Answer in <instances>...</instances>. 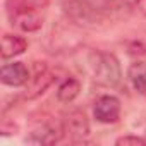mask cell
I'll return each mask as SVG.
<instances>
[{
    "label": "cell",
    "instance_id": "cell-7",
    "mask_svg": "<svg viewBox=\"0 0 146 146\" xmlns=\"http://www.w3.org/2000/svg\"><path fill=\"white\" fill-rule=\"evenodd\" d=\"M28 48V40L24 36H19V35H11V33H5L2 36V58L4 60H9V58H14L21 53H24Z\"/></svg>",
    "mask_w": 146,
    "mask_h": 146
},
{
    "label": "cell",
    "instance_id": "cell-11",
    "mask_svg": "<svg viewBox=\"0 0 146 146\" xmlns=\"http://www.w3.org/2000/svg\"><path fill=\"white\" fill-rule=\"evenodd\" d=\"M11 23L14 26H17L19 29H23V31L33 33V31H36V29L41 28L43 19H41V16L38 12H33V14H24V16L14 17V19H11Z\"/></svg>",
    "mask_w": 146,
    "mask_h": 146
},
{
    "label": "cell",
    "instance_id": "cell-8",
    "mask_svg": "<svg viewBox=\"0 0 146 146\" xmlns=\"http://www.w3.org/2000/svg\"><path fill=\"white\" fill-rule=\"evenodd\" d=\"M62 132H64L62 127L57 129L52 124H43V125H40L38 129L33 131L29 141L31 143H36V144H55V143L60 141Z\"/></svg>",
    "mask_w": 146,
    "mask_h": 146
},
{
    "label": "cell",
    "instance_id": "cell-9",
    "mask_svg": "<svg viewBox=\"0 0 146 146\" xmlns=\"http://www.w3.org/2000/svg\"><path fill=\"white\" fill-rule=\"evenodd\" d=\"M127 78L137 93L146 95V62L137 60V62L131 64L129 70H127Z\"/></svg>",
    "mask_w": 146,
    "mask_h": 146
},
{
    "label": "cell",
    "instance_id": "cell-4",
    "mask_svg": "<svg viewBox=\"0 0 146 146\" xmlns=\"http://www.w3.org/2000/svg\"><path fill=\"white\" fill-rule=\"evenodd\" d=\"M53 83V74L41 64H36V70L35 74L29 78L28 84H26V93H24V98L28 100H35L38 98L40 95H43L50 84Z\"/></svg>",
    "mask_w": 146,
    "mask_h": 146
},
{
    "label": "cell",
    "instance_id": "cell-6",
    "mask_svg": "<svg viewBox=\"0 0 146 146\" xmlns=\"http://www.w3.org/2000/svg\"><path fill=\"white\" fill-rule=\"evenodd\" d=\"M48 5V0H7L5 9L9 19L24 16V14H33Z\"/></svg>",
    "mask_w": 146,
    "mask_h": 146
},
{
    "label": "cell",
    "instance_id": "cell-5",
    "mask_svg": "<svg viewBox=\"0 0 146 146\" xmlns=\"http://www.w3.org/2000/svg\"><path fill=\"white\" fill-rule=\"evenodd\" d=\"M29 78H31V72L23 62L4 64L2 69H0V81L5 86H12V88L26 86Z\"/></svg>",
    "mask_w": 146,
    "mask_h": 146
},
{
    "label": "cell",
    "instance_id": "cell-2",
    "mask_svg": "<svg viewBox=\"0 0 146 146\" xmlns=\"http://www.w3.org/2000/svg\"><path fill=\"white\" fill-rule=\"evenodd\" d=\"M62 129L72 141H84L90 136V122L86 119V113L81 110H70L69 113H65Z\"/></svg>",
    "mask_w": 146,
    "mask_h": 146
},
{
    "label": "cell",
    "instance_id": "cell-12",
    "mask_svg": "<svg viewBox=\"0 0 146 146\" xmlns=\"http://www.w3.org/2000/svg\"><path fill=\"white\" fill-rule=\"evenodd\" d=\"M117 146H144L146 144V137H139V136H132V134H127V136H122L115 141Z\"/></svg>",
    "mask_w": 146,
    "mask_h": 146
},
{
    "label": "cell",
    "instance_id": "cell-13",
    "mask_svg": "<svg viewBox=\"0 0 146 146\" xmlns=\"http://www.w3.org/2000/svg\"><path fill=\"white\" fill-rule=\"evenodd\" d=\"M134 7H136V11H137L139 14L146 16V0H136V2H134Z\"/></svg>",
    "mask_w": 146,
    "mask_h": 146
},
{
    "label": "cell",
    "instance_id": "cell-1",
    "mask_svg": "<svg viewBox=\"0 0 146 146\" xmlns=\"http://www.w3.org/2000/svg\"><path fill=\"white\" fill-rule=\"evenodd\" d=\"M93 58H95L93 62L95 81L103 86H110V88L119 86L122 81V70H120V64L117 57L113 53L100 52V53H95Z\"/></svg>",
    "mask_w": 146,
    "mask_h": 146
},
{
    "label": "cell",
    "instance_id": "cell-3",
    "mask_svg": "<svg viewBox=\"0 0 146 146\" xmlns=\"http://www.w3.org/2000/svg\"><path fill=\"white\" fill-rule=\"evenodd\" d=\"M93 113L102 124H115L120 119V100L113 95H103L96 100Z\"/></svg>",
    "mask_w": 146,
    "mask_h": 146
},
{
    "label": "cell",
    "instance_id": "cell-10",
    "mask_svg": "<svg viewBox=\"0 0 146 146\" xmlns=\"http://www.w3.org/2000/svg\"><path fill=\"white\" fill-rule=\"evenodd\" d=\"M79 91H81V83L76 78H67L57 88V100L62 103H70L78 98Z\"/></svg>",
    "mask_w": 146,
    "mask_h": 146
}]
</instances>
